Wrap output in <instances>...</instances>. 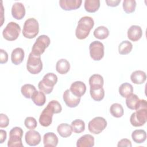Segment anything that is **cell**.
<instances>
[{
    "mask_svg": "<svg viewBox=\"0 0 147 147\" xmlns=\"http://www.w3.org/2000/svg\"><path fill=\"white\" fill-rule=\"evenodd\" d=\"M61 110V106L57 100H51L41 112L39 118L40 123L44 127L49 126L52 123L53 114L60 113Z\"/></svg>",
    "mask_w": 147,
    "mask_h": 147,
    "instance_id": "6da1fadb",
    "label": "cell"
},
{
    "mask_svg": "<svg viewBox=\"0 0 147 147\" xmlns=\"http://www.w3.org/2000/svg\"><path fill=\"white\" fill-rule=\"evenodd\" d=\"M136 112L131 114L130 122L134 127L143 126L147 120V102L145 99H140L136 108Z\"/></svg>",
    "mask_w": 147,
    "mask_h": 147,
    "instance_id": "7a4b0ae2",
    "label": "cell"
},
{
    "mask_svg": "<svg viewBox=\"0 0 147 147\" xmlns=\"http://www.w3.org/2000/svg\"><path fill=\"white\" fill-rule=\"evenodd\" d=\"M94 25V20L89 16L82 17L78 21L75 30V35L77 38L83 40L87 37L91 30Z\"/></svg>",
    "mask_w": 147,
    "mask_h": 147,
    "instance_id": "3957f363",
    "label": "cell"
},
{
    "mask_svg": "<svg viewBox=\"0 0 147 147\" xmlns=\"http://www.w3.org/2000/svg\"><path fill=\"white\" fill-rule=\"evenodd\" d=\"M57 82V76L52 72L46 74L38 84V88L40 91L45 94H49L52 92L54 86Z\"/></svg>",
    "mask_w": 147,
    "mask_h": 147,
    "instance_id": "277c9868",
    "label": "cell"
},
{
    "mask_svg": "<svg viewBox=\"0 0 147 147\" xmlns=\"http://www.w3.org/2000/svg\"><path fill=\"white\" fill-rule=\"evenodd\" d=\"M39 32V24L37 20L30 18L26 20L24 24L22 34L26 38L32 39L34 38Z\"/></svg>",
    "mask_w": 147,
    "mask_h": 147,
    "instance_id": "5b68a950",
    "label": "cell"
},
{
    "mask_svg": "<svg viewBox=\"0 0 147 147\" xmlns=\"http://www.w3.org/2000/svg\"><path fill=\"white\" fill-rule=\"evenodd\" d=\"M27 70L32 74H39L42 69V63L41 56L33 54L30 52L29 55L26 63Z\"/></svg>",
    "mask_w": 147,
    "mask_h": 147,
    "instance_id": "8992f818",
    "label": "cell"
},
{
    "mask_svg": "<svg viewBox=\"0 0 147 147\" xmlns=\"http://www.w3.org/2000/svg\"><path fill=\"white\" fill-rule=\"evenodd\" d=\"M21 32L20 26L15 22H9L2 32V35L7 41H14L18 37Z\"/></svg>",
    "mask_w": 147,
    "mask_h": 147,
    "instance_id": "52a82bcc",
    "label": "cell"
},
{
    "mask_svg": "<svg viewBox=\"0 0 147 147\" xmlns=\"http://www.w3.org/2000/svg\"><path fill=\"white\" fill-rule=\"evenodd\" d=\"M23 130L20 127L16 126L11 129L9 133V139L7 142L8 147H22V142Z\"/></svg>",
    "mask_w": 147,
    "mask_h": 147,
    "instance_id": "ba28073f",
    "label": "cell"
},
{
    "mask_svg": "<svg viewBox=\"0 0 147 147\" xmlns=\"http://www.w3.org/2000/svg\"><path fill=\"white\" fill-rule=\"evenodd\" d=\"M50 43L51 40L48 36L41 35L37 38L32 47L31 52L34 55L41 56L44 52L45 49L48 47Z\"/></svg>",
    "mask_w": 147,
    "mask_h": 147,
    "instance_id": "9c48e42d",
    "label": "cell"
},
{
    "mask_svg": "<svg viewBox=\"0 0 147 147\" xmlns=\"http://www.w3.org/2000/svg\"><path fill=\"white\" fill-rule=\"evenodd\" d=\"M107 125V121L104 118L96 117L88 122V129L91 133L99 134L106 127Z\"/></svg>",
    "mask_w": 147,
    "mask_h": 147,
    "instance_id": "30bf717a",
    "label": "cell"
},
{
    "mask_svg": "<svg viewBox=\"0 0 147 147\" xmlns=\"http://www.w3.org/2000/svg\"><path fill=\"white\" fill-rule=\"evenodd\" d=\"M104 49L103 43L99 41H92L89 45L90 57L95 61L100 60L104 56Z\"/></svg>",
    "mask_w": 147,
    "mask_h": 147,
    "instance_id": "8fae6325",
    "label": "cell"
},
{
    "mask_svg": "<svg viewBox=\"0 0 147 147\" xmlns=\"http://www.w3.org/2000/svg\"><path fill=\"white\" fill-rule=\"evenodd\" d=\"M63 97L66 105L71 108L76 107L80 102V98L72 94L69 89H67L64 92Z\"/></svg>",
    "mask_w": 147,
    "mask_h": 147,
    "instance_id": "7c38bea8",
    "label": "cell"
},
{
    "mask_svg": "<svg viewBox=\"0 0 147 147\" xmlns=\"http://www.w3.org/2000/svg\"><path fill=\"white\" fill-rule=\"evenodd\" d=\"M41 136L40 133L34 130L28 131L25 136L26 143L29 146H36L41 142Z\"/></svg>",
    "mask_w": 147,
    "mask_h": 147,
    "instance_id": "4fadbf2b",
    "label": "cell"
},
{
    "mask_svg": "<svg viewBox=\"0 0 147 147\" xmlns=\"http://www.w3.org/2000/svg\"><path fill=\"white\" fill-rule=\"evenodd\" d=\"M69 90L75 96L81 98L86 91V86L82 81H76L71 84Z\"/></svg>",
    "mask_w": 147,
    "mask_h": 147,
    "instance_id": "5bb4252c",
    "label": "cell"
},
{
    "mask_svg": "<svg viewBox=\"0 0 147 147\" xmlns=\"http://www.w3.org/2000/svg\"><path fill=\"white\" fill-rule=\"evenodd\" d=\"M82 3V0H60L59 5L61 8L66 11L76 10L79 9Z\"/></svg>",
    "mask_w": 147,
    "mask_h": 147,
    "instance_id": "9a60e30c",
    "label": "cell"
},
{
    "mask_svg": "<svg viewBox=\"0 0 147 147\" xmlns=\"http://www.w3.org/2000/svg\"><path fill=\"white\" fill-rule=\"evenodd\" d=\"M11 12L14 18L18 20H22L25 15V6L21 2H16L12 6Z\"/></svg>",
    "mask_w": 147,
    "mask_h": 147,
    "instance_id": "2e32d148",
    "label": "cell"
},
{
    "mask_svg": "<svg viewBox=\"0 0 147 147\" xmlns=\"http://www.w3.org/2000/svg\"><path fill=\"white\" fill-rule=\"evenodd\" d=\"M142 36V30L140 26L131 25L127 30L128 38L134 42L139 40Z\"/></svg>",
    "mask_w": 147,
    "mask_h": 147,
    "instance_id": "e0dca14e",
    "label": "cell"
},
{
    "mask_svg": "<svg viewBox=\"0 0 147 147\" xmlns=\"http://www.w3.org/2000/svg\"><path fill=\"white\" fill-rule=\"evenodd\" d=\"M58 138L53 132H48L43 136V143L45 147H55L58 144Z\"/></svg>",
    "mask_w": 147,
    "mask_h": 147,
    "instance_id": "ac0fdd59",
    "label": "cell"
},
{
    "mask_svg": "<svg viewBox=\"0 0 147 147\" xmlns=\"http://www.w3.org/2000/svg\"><path fill=\"white\" fill-rule=\"evenodd\" d=\"M94 145V137L91 134L81 136L76 142L77 147H92Z\"/></svg>",
    "mask_w": 147,
    "mask_h": 147,
    "instance_id": "d6986e66",
    "label": "cell"
},
{
    "mask_svg": "<svg viewBox=\"0 0 147 147\" xmlns=\"http://www.w3.org/2000/svg\"><path fill=\"white\" fill-rule=\"evenodd\" d=\"M25 53L21 48H16L11 52V60L14 65L20 64L24 60Z\"/></svg>",
    "mask_w": 147,
    "mask_h": 147,
    "instance_id": "ffe728a7",
    "label": "cell"
},
{
    "mask_svg": "<svg viewBox=\"0 0 147 147\" xmlns=\"http://www.w3.org/2000/svg\"><path fill=\"white\" fill-rule=\"evenodd\" d=\"M103 78L99 74H94L91 75L89 78V84L90 86V89L103 87Z\"/></svg>",
    "mask_w": 147,
    "mask_h": 147,
    "instance_id": "44dd1931",
    "label": "cell"
},
{
    "mask_svg": "<svg viewBox=\"0 0 147 147\" xmlns=\"http://www.w3.org/2000/svg\"><path fill=\"white\" fill-rule=\"evenodd\" d=\"M131 82L136 84L144 83L146 79V75L145 72L141 70H137L132 72L130 75Z\"/></svg>",
    "mask_w": 147,
    "mask_h": 147,
    "instance_id": "7402d4cb",
    "label": "cell"
},
{
    "mask_svg": "<svg viewBox=\"0 0 147 147\" xmlns=\"http://www.w3.org/2000/svg\"><path fill=\"white\" fill-rule=\"evenodd\" d=\"M70 69V64L69 61L65 59L59 60L56 64V70L58 73L61 75L67 74Z\"/></svg>",
    "mask_w": 147,
    "mask_h": 147,
    "instance_id": "603a6c76",
    "label": "cell"
},
{
    "mask_svg": "<svg viewBox=\"0 0 147 147\" xmlns=\"http://www.w3.org/2000/svg\"><path fill=\"white\" fill-rule=\"evenodd\" d=\"M131 138L133 141L137 144L143 143L146 139V133L142 129L135 130L131 134Z\"/></svg>",
    "mask_w": 147,
    "mask_h": 147,
    "instance_id": "cb8c5ba5",
    "label": "cell"
},
{
    "mask_svg": "<svg viewBox=\"0 0 147 147\" xmlns=\"http://www.w3.org/2000/svg\"><path fill=\"white\" fill-rule=\"evenodd\" d=\"M57 131L59 134L64 138L69 137L72 134V132L71 126L65 123H63L58 125L57 127Z\"/></svg>",
    "mask_w": 147,
    "mask_h": 147,
    "instance_id": "d4e9b609",
    "label": "cell"
},
{
    "mask_svg": "<svg viewBox=\"0 0 147 147\" xmlns=\"http://www.w3.org/2000/svg\"><path fill=\"white\" fill-rule=\"evenodd\" d=\"M32 101L38 106H43L46 102V96L45 94L41 91H36L31 98Z\"/></svg>",
    "mask_w": 147,
    "mask_h": 147,
    "instance_id": "484cf974",
    "label": "cell"
},
{
    "mask_svg": "<svg viewBox=\"0 0 147 147\" xmlns=\"http://www.w3.org/2000/svg\"><path fill=\"white\" fill-rule=\"evenodd\" d=\"M99 7V0H86L84 1V9L88 13H95Z\"/></svg>",
    "mask_w": 147,
    "mask_h": 147,
    "instance_id": "4316f807",
    "label": "cell"
},
{
    "mask_svg": "<svg viewBox=\"0 0 147 147\" xmlns=\"http://www.w3.org/2000/svg\"><path fill=\"white\" fill-rule=\"evenodd\" d=\"M133 92V87L132 85L129 83H123L119 87V93L121 96L127 98Z\"/></svg>",
    "mask_w": 147,
    "mask_h": 147,
    "instance_id": "83f0119b",
    "label": "cell"
},
{
    "mask_svg": "<svg viewBox=\"0 0 147 147\" xmlns=\"http://www.w3.org/2000/svg\"><path fill=\"white\" fill-rule=\"evenodd\" d=\"M93 34L95 38L103 40L109 36V30L106 26H99L94 30Z\"/></svg>",
    "mask_w": 147,
    "mask_h": 147,
    "instance_id": "f1b7e54d",
    "label": "cell"
},
{
    "mask_svg": "<svg viewBox=\"0 0 147 147\" xmlns=\"http://www.w3.org/2000/svg\"><path fill=\"white\" fill-rule=\"evenodd\" d=\"M110 114L115 118H120L123 115V109L122 106L118 103H115L111 105L110 108Z\"/></svg>",
    "mask_w": 147,
    "mask_h": 147,
    "instance_id": "f546056e",
    "label": "cell"
},
{
    "mask_svg": "<svg viewBox=\"0 0 147 147\" xmlns=\"http://www.w3.org/2000/svg\"><path fill=\"white\" fill-rule=\"evenodd\" d=\"M36 91V87L31 84H25L21 87V92L22 95L26 98H32L33 93Z\"/></svg>",
    "mask_w": 147,
    "mask_h": 147,
    "instance_id": "4dcf8cb0",
    "label": "cell"
},
{
    "mask_svg": "<svg viewBox=\"0 0 147 147\" xmlns=\"http://www.w3.org/2000/svg\"><path fill=\"white\" fill-rule=\"evenodd\" d=\"M133 49V45L131 42L125 40L121 42L118 46V52L120 55L129 54Z\"/></svg>",
    "mask_w": 147,
    "mask_h": 147,
    "instance_id": "1f68e13d",
    "label": "cell"
},
{
    "mask_svg": "<svg viewBox=\"0 0 147 147\" xmlns=\"http://www.w3.org/2000/svg\"><path fill=\"white\" fill-rule=\"evenodd\" d=\"M71 127L72 131L75 133H80L83 132L85 129L84 122L79 119H75L71 122Z\"/></svg>",
    "mask_w": 147,
    "mask_h": 147,
    "instance_id": "d6a6232c",
    "label": "cell"
},
{
    "mask_svg": "<svg viewBox=\"0 0 147 147\" xmlns=\"http://www.w3.org/2000/svg\"><path fill=\"white\" fill-rule=\"evenodd\" d=\"M90 93L91 98L95 101H101L105 96V91L103 87L90 89Z\"/></svg>",
    "mask_w": 147,
    "mask_h": 147,
    "instance_id": "836d02e7",
    "label": "cell"
},
{
    "mask_svg": "<svg viewBox=\"0 0 147 147\" xmlns=\"http://www.w3.org/2000/svg\"><path fill=\"white\" fill-rule=\"evenodd\" d=\"M140 100L139 98L136 94H131L126 99V104L127 107L130 110H135Z\"/></svg>",
    "mask_w": 147,
    "mask_h": 147,
    "instance_id": "e575fe53",
    "label": "cell"
},
{
    "mask_svg": "<svg viewBox=\"0 0 147 147\" xmlns=\"http://www.w3.org/2000/svg\"><path fill=\"white\" fill-rule=\"evenodd\" d=\"M123 9L126 13H131L135 11L136 2L134 0H124L122 3Z\"/></svg>",
    "mask_w": 147,
    "mask_h": 147,
    "instance_id": "d590c367",
    "label": "cell"
},
{
    "mask_svg": "<svg viewBox=\"0 0 147 147\" xmlns=\"http://www.w3.org/2000/svg\"><path fill=\"white\" fill-rule=\"evenodd\" d=\"M25 126L29 130H33L37 126V122L36 119L32 117H28L24 121Z\"/></svg>",
    "mask_w": 147,
    "mask_h": 147,
    "instance_id": "8d00e7d4",
    "label": "cell"
},
{
    "mask_svg": "<svg viewBox=\"0 0 147 147\" xmlns=\"http://www.w3.org/2000/svg\"><path fill=\"white\" fill-rule=\"evenodd\" d=\"M9 124V119L8 117L4 114H0V127H6Z\"/></svg>",
    "mask_w": 147,
    "mask_h": 147,
    "instance_id": "74e56055",
    "label": "cell"
},
{
    "mask_svg": "<svg viewBox=\"0 0 147 147\" xmlns=\"http://www.w3.org/2000/svg\"><path fill=\"white\" fill-rule=\"evenodd\" d=\"M8 61V54L3 49H0V63L5 64Z\"/></svg>",
    "mask_w": 147,
    "mask_h": 147,
    "instance_id": "f35d334b",
    "label": "cell"
},
{
    "mask_svg": "<svg viewBox=\"0 0 147 147\" xmlns=\"http://www.w3.org/2000/svg\"><path fill=\"white\" fill-rule=\"evenodd\" d=\"M132 146L131 141L127 138H123L117 144L118 147H122V146H127L131 147Z\"/></svg>",
    "mask_w": 147,
    "mask_h": 147,
    "instance_id": "ab89813d",
    "label": "cell"
},
{
    "mask_svg": "<svg viewBox=\"0 0 147 147\" xmlns=\"http://www.w3.org/2000/svg\"><path fill=\"white\" fill-rule=\"evenodd\" d=\"M121 0H106L107 5L111 7H116L118 6Z\"/></svg>",
    "mask_w": 147,
    "mask_h": 147,
    "instance_id": "60d3db41",
    "label": "cell"
},
{
    "mask_svg": "<svg viewBox=\"0 0 147 147\" xmlns=\"http://www.w3.org/2000/svg\"><path fill=\"white\" fill-rule=\"evenodd\" d=\"M7 133L5 130L1 129L0 130V139H1V144H2L6 139Z\"/></svg>",
    "mask_w": 147,
    "mask_h": 147,
    "instance_id": "b9f144b4",
    "label": "cell"
}]
</instances>
